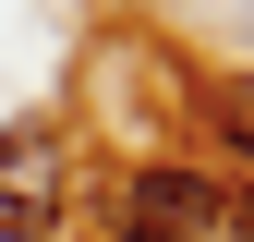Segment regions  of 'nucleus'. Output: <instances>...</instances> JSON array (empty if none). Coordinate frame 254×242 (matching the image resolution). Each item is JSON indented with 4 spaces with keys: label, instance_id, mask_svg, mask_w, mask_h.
Returning a JSON list of instances; mask_svg holds the SVG:
<instances>
[{
    "label": "nucleus",
    "instance_id": "nucleus-2",
    "mask_svg": "<svg viewBox=\"0 0 254 242\" xmlns=\"http://www.w3.org/2000/svg\"><path fill=\"white\" fill-rule=\"evenodd\" d=\"M61 133L49 121H12V133H0V242H37L49 218H61Z\"/></svg>",
    "mask_w": 254,
    "mask_h": 242
},
{
    "label": "nucleus",
    "instance_id": "nucleus-3",
    "mask_svg": "<svg viewBox=\"0 0 254 242\" xmlns=\"http://www.w3.org/2000/svg\"><path fill=\"white\" fill-rule=\"evenodd\" d=\"M218 133H230L242 158H254V85H230V97H218Z\"/></svg>",
    "mask_w": 254,
    "mask_h": 242
},
{
    "label": "nucleus",
    "instance_id": "nucleus-1",
    "mask_svg": "<svg viewBox=\"0 0 254 242\" xmlns=\"http://www.w3.org/2000/svg\"><path fill=\"white\" fill-rule=\"evenodd\" d=\"M121 242H242V194L206 170H133L121 182Z\"/></svg>",
    "mask_w": 254,
    "mask_h": 242
}]
</instances>
